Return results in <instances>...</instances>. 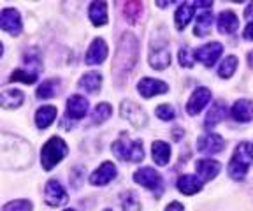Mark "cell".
Returning <instances> with one entry per match:
<instances>
[{
  "label": "cell",
  "mask_w": 253,
  "mask_h": 211,
  "mask_svg": "<svg viewBox=\"0 0 253 211\" xmlns=\"http://www.w3.org/2000/svg\"><path fill=\"white\" fill-rule=\"evenodd\" d=\"M139 56V42L137 37L130 32H125L118 42L115 60H113V69L116 72H130L134 69Z\"/></svg>",
  "instance_id": "obj_1"
},
{
  "label": "cell",
  "mask_w": 253,
  "mask_h": 211,
  "mask_svg": "<svg viewBox=\"0 0 253 211\" xmlns=\"http://www.w3.org/2000/svg\"><path fill=\"white\" fill-rule=\"evenodd\" d=\"M253 164V144L248 141H243L236 146L234 155L229 162V174L236 181H243L248 174Z\"/></svg>",
  "instance_id": "obj_2"
},
{
  "label": "cell",
  "mask_w": 253,
  "mask_h": 211,
  "mask_svg": "<svg viewBox=\"0 0 253 211\" xmlns=\"http://www.w3.org/2000/svg\"><path fill=\"white\" fill-rule=\"evenodd\" d=\"M67 152L69 148L65 144V141L53 135L51 139L42 146V150H41V164H42L44 171H51L56 164H60L65 159Z\"/></svg>",
  "instance_id": "obj_3"
},
{
  "label": "cell",
  "mask_w": 253,
  "mask_h": 211,
  "mask_svg": "<svg viewBox=\"0 0 253 211\" xmlns=\"http://www.w3.org/2000/svg\"><path fill=\"white\" fill-rule=\"evenodd\" d=\"M113 153L118 157L120 160L125 162H141L144 159V150H142V143L137 139H118L111 146Z\"/></svg>",
  "instance_id": "obj_4"
},
{
  "label": "cell",
  "mask_w": 253,
  "mask_h": 211,
  "mask_svg": "<svg viewBox=\"0 0 253 211\" xmlns=\"http://www.w3.org/2000/svg\"><path fill=\"white\" fill-rule=\"evenodd\" d=\"M134 181L142 187H146L148 190L153 192L157 197L162 195V188H164V181H162V176L158 174L155 169L151 168H142L139 171L134 172Z\"/></svg>",
  "instance_id": "obj_5"
},
{
  "label": "cell",
  "mask_w": 253,
  "mask_h": 211,
  "mask_svg": "<svg viewBox=\"0 0 253 211\" xmlns=\"http://www.w3.org/2000/svg\"><path fill=\"white\" fill-rule=\"evenodd\" d=\"M150 65L157 71H164L170 65V51L166 41H153L150 48Z\"/></svg>",
  "instance_id": "obj_6"
},
{
  "label": "cell",
  "mask_w": 253,
  "mask_h": 211,
  "mask_svg": "<svg viewBox=\"0 0 253 211\" xmlns=\"http://www.w3.org/2000/svg\"><path fill=\"white\" fill-rule=\"evenodd\" d=\"M0 28H2L4 32L11 34V36H20L21 30H23L20 12L11 7L0 11Z\"/></svg>",
  "instance_id": "obj_7"
},
{
  "label": "cell",
  "mask_w": 253,
  "mask_h": 211,
  "mask_svg": "<svg viewBox=\"0 0 253 211\" xmlns=\"http://www.w3.org/2000/svg\"><path fill=\"white\" fill-rule=\"evenodd\" d=\"M221 53H223V46L220 42H210L206 44V46H202V48H199L194 53V56L195 60L202 62L206 67H213L216 64V60L221 56Z\"/></svg>",
  "instance_id": "obj_8"
},
{
  "label": "cell",
  "mask_w": 253,
  "mask_h": 211,
  "mask_svg": "<svg viewBox=\"0 0 253 211\" xmlns=\"http://www.w3.org/2000/svg\"><path fill=\"white\" fill-rule=\"evenodd\" d=\"M67 192L63 190L62 185L56 181V179H49L44 188V201H46L49 206H62V204L67 203Z\"/></svg>",
  "instance_id": "obj_9"
},
{
  "label": "cell",
  "mask_w": 253,
  "mask_h": 211,
  "mask_svg": "<svg viewBox=\"0 0 253 211\" xmlns=\"http://www.w3.org/2000/svg\"><path fill=\"white\" fill-rule=\"evenodd\" d=\"M211 100V90L206 86H199L192 97L188 99V104H186V113L188 115H199V113L204 109V106H208V102Z\"/></svg>",
  "instance_id": "obj_10"
},
{
  "label": "cell",
  "mask_w": 253,
  "mask_h": 211,
  "mask_svg": "<svg viewBox=\"0 0 253 211\" xmlns=\"http://www.w3.org/2000/svg\"><path fill=\"white\" fill-rule=\"evenodd\" d=\"M122 116L125 120H128L134 127H144L148 122L146 113L142 111L137 104L132 102V100H123L122 102Z\"/></svg>",
  "instance_id": "obj_11"
},
{
  "label": "cell",
  "mask_w": 253,
  "mask_h": 211,
  "mask_svg": "<svg viewBox=\"0 0 253 211\" xmlns=\"http://www.w3.org/2000/svg\"><path fill=\"white\" fill-rule=\"evenodd\" d=\"M225 148V141L218 134H206L197 141V150L206 155H213V153H220Z\"/></svg>",
  "instance_id": "obj_12"
},
{
  "label": "cell",
  "mask_w": 253,
  "mask_h": 211,
  "mask_svg": "<svg viewBox=\"0 0 253 211\" xmlns=\"http://www.w3.org/2000/svg\"><path fill=\"white\" fill-rule=\"evenodd\" d=\"M169 90L164 81L160 80H153V78H144L137 83V92L141 93L144 99H150L153 95H160V93H166Z\"/></svg>",
  "instance_id": "obj_13"
},
{
  "label": "cell",
  "mask_w": 253,
  "mask_h": 211,
  "mask_svg": "<svg viewBox=\"0 0 253 211\" xmlns=\"http://www.w3.org/2000/svg\"><path fill=\"white\" fill-rule=\"evenodd\" d=\"M230 115L236 122L239 124H248L253 120V102L248 99H239L234 102L232 109H230Z\"/></svg>",
  "instance_id": "obj_14"
},
{
  "label": "cell",
  "mask_w": 253,
  "mask_h": 211,
  "mask_svg": "<svg viewBox=\"0 0 253 211\" xmlns=\"http://www.w3.org/2000/svg\"><path fill=\"white\" fill-rule=\"evenodd\" d=\"M107 58V44L104 39H95L84 55V62L88 65H99Z\"/></svg>",
  "instance_id": "obj_15"
},
{
  "label": "cell",
  "mask_w": 253,
  "mask_h": 211,
  "mask_svg": "<svg viewBox=\"0 0 253 211\" xmlns=\"http://www.w3.org/2000/svg\"><path fill=\"white\" fill-rule=\"evenodd\" d=\"M116 172H118V171H116L115 164H113V162H104L102 166H100V168L90 176V183L91 185H99V187L107 185L111 179L116 178Z\"/></svg>",
  "instance_id": "obj_16"
},
{
  "label": "cell",
  "mask_w": 253,
  "mask_h": 211,
  "mask_svg": "<svg viewBox=\"0 0 253 211\" xmlns=\"http://www.w3.org/2000/svg\"><path fill=\"white\" fill-rule=\"evenodd\" d=\"M88 113V100L81 95H72L67 100V116L72 120L84 118Z\"/></svg>",
  "instance_id": "obj_17"
},
{
  "label": "cell",
  "mask_w": 253,
  "mask_h": 211,
  "mask_svg": "<svg viewBox=\"0 0 253 211\" xmlns=\"http://www.w3.org/2000/svg\"><path fill=\"white\" fill-rule=\"evenodd\" d=\"M25 100V95L21 90H16V88H11V90H4L0 93V106L4 109H16L20 108Z\"/></svg>",
  "instance_id": "obj_18"
},
{
  "label": "cell",
  "mask_w": 253,
  "mask_h": 211,
  "mask_svg": "<svg viewBox=\"0 0 253 211\" xmlns=\"http://www.w3.org/2000/svg\"><path fill=\"white\" fill-rule=\"evenodd\" d=\"M195 169H197V172L201 174L202 181H210V179H213L214 176L220 172V164H218L216 160L204 159L195 164Z\"/></svg>",
  "instance_id": "obj_19"
},
{
  "label": "cell",
  "mask_w": 253,
  "mask_h": 211,
  "mask_svg": "<svg viewBox=\"0 0 253 211\" xmlns=\"http://www.w3.org/2000/svg\"><path fill=\"white\" fill-rule=\"evenodd\" d=\"M202 188V181L197 179V176L194 174H185L178 179V190L185 195H194L197 192H201Z\"/></svg>",
  "instance_id": "obj_20"
},
{
  "label": "cell",
  "mask_w": 253,
  "mask_h": 211,
  "mask_svg": "<svg viewBox=\"0 0 253 211\" xmlns=\"http://www.w3.org/2000/svg\"><path fill=\"white\" fill-rule=\"evenodd\" d=\"M218 28L221 34H234L239 28V20L232 11H223L218 18Z\"/></svg>",
  "instance_id": "obj_21"
},
{
  "label": "cell",
  "mask_w": 253,
  "mask_h": 211,
  "mask_svg": "<svg viewBox=\"0 0 253 211\" xmlns=\"http://www.w3.org/2000/svg\"><path fill=\"white\" fill-rule=\"evenodd\" d=\"M151 153H153V160L158 166H166L170 160V146L166 143V141H155L151 144Z\"/></svg>",
  "instance_id": "obj_22"
},
{
  "label": "cell",
  "mask_w": 253,
  "mask_h": 211,
  "mask_svg": "<svg viewBox=\"0 0 253 211\" xmlns=\"http://www.w3.org/2000/svg\"><path fill=\"white\" fill-rule=\"evenodd\" d=\"M88 14L95 27H102L107 23V4L106 2H93L88 9Z\"/></svg>",
  "instance_id": "obj_23"
},
{
  "label": "cell",
  "mask_w": 253,
  "mask_h": 211,
  "mask_svg": "<svg viewBox=\"0 0 253 211\" xmlns=\"http://www.w3.org/2000/svg\"><path fill=\"white\" fill-rule=\"evenodd\" d=\"M56 118V108L55 106H42L36 113V124L39 128H47L55 122Z\"/></svg>",
  "instance_id": "obj_24"
},
{
  "label": "cell",
  "mask_w": 253,
  "mask_h": 211,
  "mask_svg": "<svg viewBox=\"0 0 253 211\" xmlns=\"http://www.w3.org/2000/svg\"><path fill=\"white\" fill-rule=\"evenodd\" d=\"M194 9H195V4H190V2H183L178 7V11L174 14V20H176V27H178L179 30H183V28L190 23V20L194 16Z\"/></svg>",
  "instance_id": "obj_25"
},
{
  "label": "cell",
  "mask_w": 253,
  "mask_h": 211,
  "mask_svg": "<svg viewBox=\"0 0 253 211\" xmlns=\"http://www.w3.org/2000/svg\"><path fill=\"white\" fill-rule=\"evenodd\" d=\"M100 83H102V76L95 71L88 72V74H84V76L79 80V86H81V90H84V92H88V93L97 92V90L100 88Z\"/></svg>",
  "instance_id": "obj_26"
},
{
  "label": "cell",
  "mask_w": 253,
  "mask_h": 211,
  "mask_svg": "<svg viewBox=\"0 0 253 211\" xmlns=\"http://www.w3.org/2000/svg\"><path fill=\"white\" fill-rule=\"evenodd\" d=\"M211 25H213V14L211 11H202L197 16V21H195V30L194 34L197 37H204L210 34Z\"/></svg>",
  "instance_id": "obj_27"
},
{
  "label": "cell",
  "mask_w": 253,
  "mask_h": 211,
  "mask_svg": "<svg viewBox=\"0 0 253 211\" xmlns=\"http://www.w3.org/2000/svg\"><path fill=\"white\" fill-rule=\"evenodd\" d=\"M225 116H227V108L221 102H216L213 108L210 109L208 116H206V122H204L206 127H208V128L214 127L216 124H220L221 120H225Z\"/></svg>",
  "instance_id": "obj_28"
},
{
  "label": "cell",
  "mask_w": 253,
  "mask_h": 211,
  "mask_svg": "<svg viewBox=\"0 0 253 211\" xmlns=\"http://www.w3.org/2000/svg\"><path fill=\"white\" fill-rule=\"evenodd\" d=\"M236 69H237V56L229 55V56H225V60H223V62H221L220 69H218V76L229 80L234 72H236Z\"/></svg>",
  "instance_id": "obj_29"
},
{
  "label": "cell",
  "mask_w": 253,
  "mask_h": 211,
  "mask_svg": "<svg viewBox=\"0 0 253 211\" xmlns=\"http://www.w3.org/2000/svg\"><path fill=\"white\" fill-rule=\"evenodd\" d=\"M141 2H126V4H123V12H125V18L128 23H135L139 20V16H141Z\"/></svg>",
  "instance_id": "obj_30"
},
{
  "label": "cell",
  "mask_w": 253,
  "mask_h": 211,
  "mask_svg": "<svg viewBox=\"0 0 253 211\" xmlns=\"http://www.w3.org/2000/svg\"><path fill=\"white\" fill-rule=\"evenodd\" d=\"M111 113H113L111 104L100 102L99 106L93 109V113H91V120H93V124H104V122L111 116Z\"/></svg>",
  "instance_id": "obj_31"
},
{
  "label": "cell",
  "mask_w": 253,
  "mask_h": 211,
  "mask_svg": "<svg viewBox=\"0 0 253 211\" xmlns=\"http://www.w3.org/2000/svg\"><path fill=\"white\" fill-rule=\"evenodd\" d=\"M56 84H58L56 80H46L44 83H41L37 88V97L39 99H51L56 93Z\"/></svg>",
  "instance_id": "obj_32"
},
{
  "label": "cell",
  "mask_w": 253,
  "mask_h": 211,
  "mask_svg": "<svg viewBox=\"0 0 253 211\" xmlns=\"http://www.w3.org/2000/svg\"><path fill=\"white\" fill-rule=\"evenodd\" d=\"M122 208H123V211H139L141 210V203H139V199L135 197L134 192H126L125 197H123V201H122Z\"/></svg>",
  "instance_id": "obj_33"
},
{
  "label": "cell",
  "mask_w": 253,
  "mask_h": 211,
  "mask_svg": "<svg viewBox=\"0 0 253 211\" xmlns=\"http://www.w3.org/2000/svg\"><path fill=\"white\" fill-rule=\"evenodd\" d=\"M11 81H23L27 84H32L37 81V72H28V71H14L9 78Z\"/></svg>",
  "instance_id": "obj_34"
},
{
  "label": "cell",
  "mask_w": 253,
  "mask_h": 211,
  "mask_svg": "<svg viewBox=\"0 0 253 211\" xmlns=\"http://www.w3.org/2000/svg\"><path fill=\"white\" fill-rule=\"evenodd\" d=\"M2 211H32V203L27 199H16L5 204Z\"/></svg>",
  "instance_id": "obj_35"
},
{
  "label": "cell",
  "mask_w": 253,
  "mask_h": 211,
  "mask_svg": "<svg viewBox=\"0 0 253 211\" xmlns=\"http://www.w3.org/2000/svg\"><path fill=\"white\" fill-rule=\"evenodd\" d=\"M155 113H157L158 118L164 120V122H169V120L176 118V111H174V108L172 106H169V104H162V106H158V108L155 109Z\"/></svg>",
  "instance_id": "obj_36"
},
{
  "label": "cell",
  "mask_w": 253,
  "mask_h": 211,
  "mask_svg": "<svg viewBox=\"0 0 253 211\" xmlns=\"http://www.w3.org/2000/svg\"><path fill=\"white\" fill-rule=\"evenodd\" d=\"M179 64L183 65V67L190 69V67H194V62H195V56H192V51H190L188 46H185V48L179 49Z\"/></svg>",
  "instance_id": "obj_37"
},
{
  "label": "cell",
  "mask_w": 253,
  "mask_h": 211,
  "mask_svg": "<svg viewBox=\"0 0 253 211\" xmlns=\"http://www.w3.org/2000/svg\"><path fill=\"white\" fill-rule=\"evenodd\" d=\"M243 37L248 41H253V21H250V23L246 25L245 32H243Z\"/></svg>",
  "instance_id": "obj_38"
},
{
  "label": "cell",
  "mask_w": 253,
  "mask_h": 211,
  "mask_svg": "<svg viewBox=\"0 0 253 211\" xmlns=\"http://www.w3.org/2000/svg\"><path fill=\"white\" fill-rule=\"evenodd\" d=\"M166 211H185V210H183V204H179V203L174 201V203H170L169 206L166 208Z\"/></svg>",
  "instance_id": "obj_39"
},
{
  "label": "cell",
  "mask_w": 253,
  "mask_h": 211,
  "mask_svg": "<svg viewBox=\"0 0 253 211\" xmlns=\"http://www.w3.org/2000/svg\"><path fill=\"white\" fill-rule=\"evenodd\" d=\"M245 18H248V20H252V18H253V2L248 5V7H246V11H245Z\"/></svg>",
  "instance_id": "obj_40"
},
{
  "label": "cell",
  "mask_w": 253,
  "mask_h": 211,
  "mask_svg": "<svg viewBox=\"0 0 253 211\" xmlns=\"http://www.w3.org/2000/svg\"><path fill=\"white\" fill-rule=\"evenodd\" d=\"M2 51H4V46H2V42H0V56H2Z\"/></svg>",
  "instance_id": "obj_41"
},
{
  "label": "cell",
  "mask_w": 253,
  "mask_h": 211,
  "mask_svg": "<svg viewBox=\"0 0 253 211\" xmlns=\"http://www.w3.org/2000/svg\"><path fill=\"white\" fill-rule=\"evenodd\" d=\"M65 211H74V210H65Z\"/></svg>",
  "instance_id": "obj_42"
},
{
  "label": "cell",
  "mask_w": 253,
  "mask_h": 211,
  "mask_svg": "<svg viewBox=\"0 0 253 211\" xmlns=\"http://www.w3.org/2000/svg\"><path fill=\"white\" fill-rule=\"evenodd\" d=\"M104 211H111V210H104Z\"/></svg>",
  "instance_id": "obj_43"
}]
</instances>
